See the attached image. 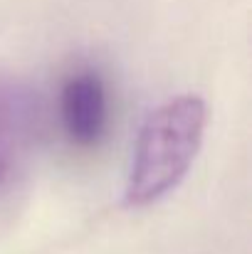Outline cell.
<instances>
[{
    "instance_id": "obj_1",
    "label": "cell",
    "mask_w": 252,
    "mask_h": 254,
    "mask_svg": "<svg viewBox=\"0 0 252 254\" xmlns=\"http://www.w3.org/2000/svg\"><path fill=\"white\" fill-rule=\"evenodd\" d=\"M205 124L208 109L195 94L168 99L146 116L124 188L129 207H149L180 185L203 146Z\"/></svg>"
},
{
    "instance_id": "obj_3",
    "label": "cell",
    "mask_w": 252,
    "mask_h": 254,
    "mask_svg": "<svg viewBox=\"0 0 252 254\" xmlns=\"http://www.w3.org/2000/svg\"><path fill=\"white\" fill-rule=\"evenodd\" d=\"M37 121L35 94L20 82L0 79V185L12 175L30 146Z\"/></svg>"
},
{
    "instance_id": "obj_2",
    "label": "cell",
    "mask_w": 252,
    "mask_h": 254,
    "mask_svg": "<svg viewBox=\"0 0 252 254\" xmlns=\"http://www.w3.org/2000/svg\"><path fill=\"white\" fill-rule=\"evenodd\" d=\"M60 121L72 146H99L109 126V94L99 72L80 69L67 77L60 91Z\"/></svg>"
}]
</instances>
